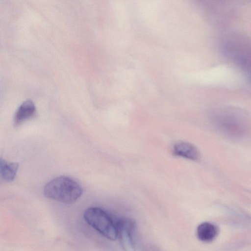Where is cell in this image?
I'll use <instances>...</instances> for the list:
<instances>
[{"instance_id": "cell-6", "label": "cell", "mask_w": 251, "mask_h": 251, "mask_svg": "<svg viewBox=\"0 0 251 251\" xmlns=\"http://www.w3.org/2000/svg\"><path fill=\"white\" fill-rule=\"evenodd\" d=\"M36 113L34 103L30 100L23 102L16 112L14 118V125L19 126L26 120L33 117Z\"/></svg>"}, {"instance_id": "cell-7", "label": "cell", "mask_w": 251, "mask_h": 251, "mask_svg": "<svg viewBox=\"0 0 251 251\" xmlns=\"http://www.w3.org/2000/svg\"><path fill=\"white\" fill-rule=\"evenodd\" d=\"M217 233L218 229L216 226L209 222L201 224L197 229L198 238L205 242H209L214 240Z\"/></svg>"}, {"instance_id": "cell-5", "label": "cell", "mask_w": 251, "mask_h": 251, "mask_svg": "<svg viewBox=\"0 0 251 251\" xmlns=\"http://www.w3.org/2000/svg\"><path fill=\"white\" fill-rule=\"evenodd\" d=\"M173 154L192 160H198L200 153L197 148L193 144L185 142L176 143L173 147Z\"/></svg>"}, {"instance_id": "cell-9", "label": "cell", "mask_w": 251, "mask_h": 251, "mask_svg": "<svg viewBox=\"0 0 251 251\" xmlns=\"http://www.w3.org/2000/svg\"><path fill=\"white\" fill-rule=\"evenodd\" d=\"M248 79L249 81L251 83V75H248Z\"/></svg>"}, {"instance_id": "cell-3", "label": "cell", "mask_w": 251, "mask_h": 251, "mask_svg": "<svg viewBox=\"0 0 251 251\" xmlns=\"http://www.w3.org/2000/svg\"><path fill=\"white\" fill-rule=\"evenodd\" d=\"M231 111H218L212 121L215 126L223 132L231 135H240L248 128V122L240 114Z\"/></svg>"}, {"instance_id": "cell-2", "label": "cell", "mask_w": 251, "mask_h": 251, "mask_svg": "<svg viewBox=\"0 0 251 251\" xmlns=\"http://www.w3.org/2000/svg\"><path fill=\"white\" fill-rule=\"evenodd\" d=\"M85 221L108 240L114 241L118 237L116 221L104 210L98 207H91L85 211Z\"/></svg>"}, {"instance_id": "cell-8", "label": "cell", "mask_w": 251, "mask_h": 251, "mask_svg": "<svg viewBox=\"0 0 251 251\" xmlns=\"http://www.w3.org/2000/svg\"><path fill=\"white\" fill-rule=\"evenodd\" d=\"M19 164L16 162H9L4 159H0V174L2 179L7 182L13 181L19 168Z\"/></svg>"}, {"instance_id": "cell-4", "label": "cell", "mask_w": 251, "mask_h": 251, "mask_svg": "<svg viewBox=\"0 0 251 251\" xmlns=\"http://www.w3.org/2000/svg\"><path fill=\"white\" fill-rule=\"evenodd\" d=\"M118 237L123 248L126 251L138 250L140 247L137 228L135 222L127 218H120L116 221Z\"/></svg>"}, {"instance_id": "cell-1", "label": "cell", "mask_w": 251, "mask_h": 251, "mask_svg": "<svg viewBox=\"0 0 251 251\" xmlns=\"http://www.w3.org/2000/svg\"><path fill=\"white\" fill-rule=\"evenodd\" d=\"M43 192L46 197L66 204L74 203L83 193L76 181L65 176H57L47 183Z\"/></svg>"}]
</instances>
